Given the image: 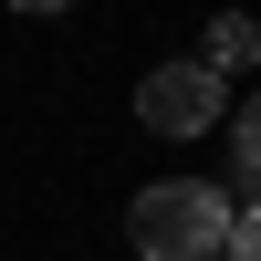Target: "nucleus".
Listing matches in <instances>:
<instances>
[{
	"mask_svg": "<svg viewBox=\"0 0 261 261\" xmlns=\"http://www.w3.org/2000/svg\"><path fill=\"white\" fill-rule=\"evenodd\" d=\"M11 11H73V0H11Z\"/></svg>",
	"mask_w": 261,
	"mask_h": 261,
	"instance_id": "423d86ee",
	"label": "nucleus"
},
{
	"mask_svg": "<svg viewBox=\"0 0 261 261\" xmlns=\"http://www.w3.org/2000/svg\"><path fill=\"white\" fill-rule=\"evenodd\" d=\"M220 115H230V84H220V73H199L188 53L136 73V125H146V136H209Z\"/></svg>",
	"mask_w": 261,
	"mask_h": 261,
	"instance_id": "f03ea898",
	"label": "nucleus"
},
{
	"mask_svg": "<svg viewBox=\"0 0 261 261\" xmlns=\"http://www.w3.org/2000/svg\"><path fill=\"white\" fill-rule=\"evenodd\" d=\"M125 241H136V261H209L230 241V199L209 178H146L125 199Z\"/></svg>",
	"mask_w": 261,
	"mask_h": 261,
	"instance_id": "f257e3e1",
	"label": "nucleus"
},
{
	"mask_svg": "<svg viewBox=\"0 0 261 261\" xmlns=\"http://www.w3.org/2000/svg\"><path fill=\"white\" fill-rule=\"evenodd\" d=\"M230 157L261 178V94H241V105H230Z\"/></svg>",
	"mask_w": 261,
	"mask_h": 261,
	"instance_id": "20e7f679",
	"label": "nucleus"
},
{
	"mask_svg": "<svg viewBox=\"0 0 261 261\" xmlns=\"http://www.w3.org/2000/svg\"><path fill=\"white\" fill-rule=\"evenodd\" d=\"M188 63H199V73H251V63H261V21L251 11H209V32H199V53H188Z\"/></svg>",
	"mask_w": 261,
	"mask_h": 261,
	"instance_id": "7ed1b4c3",
	"label": "nucleus"
},
{
	"mask_svg": "<svg viewBox=\"0 0 261 261\" xmlns=\"http://www.w3.org/2000/svg\"><path fill=\"white\" fill-rule=\"evenodd\" d=\"M220 251H230V261H261V199L230 209V241H220Z\"/></svg>",
	"mask_w": 261,
	"mask_h": 261,
	"instance_id": "39448f33",
	"label": "nucleus"
}]
</instances>
